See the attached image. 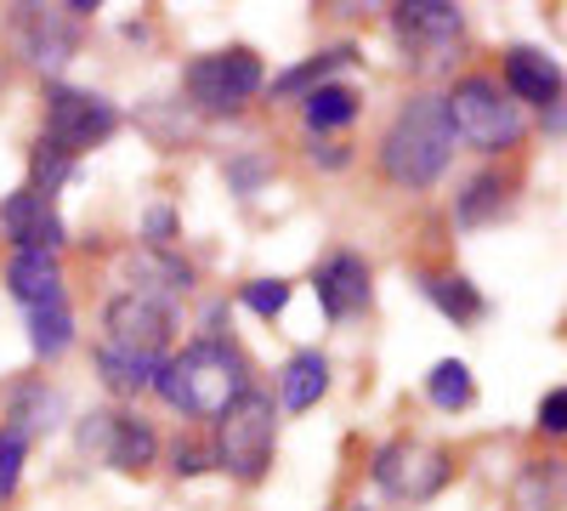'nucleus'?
I'll return each instance as SVG.
<instances>
[{
	"mask_svg": "<svg viewBox=\"0 0 567 511\" xmlns=\"http://www.w3.org/2000/svg\"><path fill=\"white\" fill-rule=\"evenodd\" d=\"M250 387V369H245V352L233 347V341H194V347H182L176 358L159 364V376H154V392L187 415V421H216V415L233 403Z\"/></svg>",
	"mask_w": 567,
	"mask_h": 511,
	"instance_id": "nucleus-1",
	"label": "nucleus"
},
{
	"mask_svg": "<svg viewBox=\"0 0 567 511\" xmlns=\"http://www.w3.org/2000/svg\"><path fill=\"white\" fill-rule=\"evenodd\" d=\"M454 160V125H449V109L443 98H409L392 120V131L381 136V171L398 188L420 194L449 171Z\"/></svg>",
	"mask_w": 567,
	"mask_h": 511,
	"instance_id": "nucleus-2",
	"label": "nucleus"
},
{
	"mask_svg": "<svg viewBox=\"0 0 567 511\" xmlns=\"http://www.w3.org/2000/svg\"><path fill=\"white\" fill-rule=\"evenodd\" d=\"M443 109H449L454 136H460V143H471L477 154H511V149H523V136H528L523 109H516L505 91H499V80H488V74L454 80Z\"/></svg>",
	"mask_w": 567,
	"mask_h": 511,
	"instance_id": "nucleus-3",
	"label": "nucleus"
},
{
	"mask_svg": "<svg viewBox=\"0 0 567 511\" xmlns=\"http://www.w3.org/2000/svg\"><path fill=\"white\" fill-rule=\"evenodd\" d=\"M272 443H278V409L267 392L245 387L221 415H216V449L210 460L239 483H261L272 467Z\"/></svg>",
	"mask_w": 567,
	"mask_h": 511,
	"instance_id": "nucleus-4",
	"label": "nucleus"
},
{
	"mask_svg": "<svg viewBox=\"0 0 567 511\" xmlns=\"http://www.w3.org/2000/svg\"><path fill=\"white\" fill-rule=\"evenodd\" d=\"M187 85V103L199 114H239L256 91H261V58L245 52V45H227V52L194 58L182 74Z\"/></svg>",
	"mask_w": 567,
	"mask_h": 511,
	"instance_id": "nucleus-5",
	"label": "nucleus"
},
{
	"mask_svg": "<svg viewBox=\"0 0 567 511\" xmlns=\"http://www.w3.org/2000/svg\"><path fill=\"white\" fill-rule=\"evenodd\" d=\"M114 131H120V109L97 91H74V85L45 91V143L63 149L69 160H80L85 149H103Z\"/></svg>",
	"mask_w": 567,
	"mask_h": 511,
	"instance_id": "nucleus-6",
	"label": "nucleus"
},
{
	"mask_svg": "<svg viewBox=\"0 0 567 511\" xmlns=\"http://www.w3.org/2000/svg\"><path fill=\"white\" fill-rule=\"evenodd\" d=\"M449 472H454V454L425 438H392L374 454V483L392 500H432L449 483Z\"/></svg>",
	"mask_w": 567,
	"mask_h": 511,
	"instance_id": "nucleus-7",
	"label": "nucleus"
},
{
	"mask_svg": "<svg viewBox=\"0 0 567 511\" xmlns=\"http://www.w3.org/2000/svg\"><path fill=\"white\" fill-rule=\"evenodd\" d=\"M165 341H171V307H159V302H148V296H131V290L109 302L97 347L125 352V358H154V364H165Z\"/></svg>",
	"mask_w": 567,
	"mask_h": 511,
	"instance_id": "nucleus-8",
	"label": "nucleus"
},
{
	"mask_svg": "<svg viewBox=\"0 0 567 511\" xmlns=\"http://www.w3.org/2000/svg\"><path fill=\"white\" fill-rule=\"evenodd\" d=\"M80 449L97 454L103 467H114V472H142V467H154L159 438H154V427L142 421V415L97 409V415H85V427H80Z\"/></svg>",
	"mask_w": 567,
	"mask_h": 511,
	"instance_id": "nucleus-9",
	"label": "nucleus"
},
{
	"mask_svg": "<svg viewBox=\"0 0 567 511\" xmlns=\"http://www.w3.org/2000/svg\"><path fill=\"white\" fill-rule=\"evenodd\" d=\"M392 29H398L414 69H443V52L460 45L465 18L449 0H409V7H392Z\"/></svg>",
	"mask_w": 567,
	"mask_h": 511,
	"instance_id": "nucleus-10",
	"label": "nucleus"
},
{
	"mask_svg": "<svg viewBox=\"0 0 567 511\" xmlns=\"http://www.w3.org/2000/svg\"><path fill=\"white\" fill-rule=\"evenodd\" d=\"M12 34L34 69H58L74 58V18L63 7H12Z\"/></svg>",
	"mask_w": 567,
	"mask_h": 511,
	"instance_id": "nucleus-11",
	"label": "nucleus"
},
{
	"mask_svg": "<svg viewBox=\"0 0 567 511\" xmlns=\"http://www.w3.org/2000/svg\"><path fill=\"white\" fill-rule=\"evenodd\" d=\"M312 290H318V307H323L329 324H341V318L363 313L369 296H374V285H369V262H363L358 251H336V256H329V262L312 273Z\"/></svg>",
	"mask_w": 567,
	"mask_h": 511,
	"instance_id": "nucleus-12",
	"label": "nucleus"
},
{
	"mask_svg": "<svg viewBox=\"0 0 567 511\" xmlns=\"http://www.w3.org/2000/svg\"><path fill=\"white\" fill-rule=\"evenodd\" d=\"M0 227H7L12 251H52V256H58V245H63V216H58V205L40 200V194H29V188L7 194V205H0Z\"/></svg>",
	"mask_w": 567,
	"mask_h": 511,
	"instance_id": "nucleus-13",
	"label": "nucleus"
},
{
	"mask_svg": "<svg viewBox=\"0 0 567 511\" xmlns=\"http://www.w3.org/2000/svg\"><path fill=\"white\" fill-rule=\"evenodd\" d=\"M505 91H516L523 103L556 109L561 103V63L550 52H534V45H511L505 52Z\"/></svg>",
	"mask_w": 567,
	"mask_h": 511,
	"instance_id": "nucleus-14",
	"label": "nucleus"
},
{
	"mask_svg": "<svg viewBox=\"0 0 567 511\" xmlns=\"http://www.w3.org/2000/svg\"><path fill=\"white\" fill-rule=\"evenodd\" d=\"M7 290L29 307H45V302H63V262L52 251H12L7 262Z\"/></svg>",
	"mask_w": 567,
	"mask_h": 511,
	"instance_id": "nucleus-15",
	"label": "nucleus"
},
{
	"mask_svg": "<svg viewBox=\"0 0 567 511\" xmlns=\"http://www.w3.org/2000/svg\"><path fill=\"white\" fill-rule=\"evenodd\" d=\"M323 392H329V358H323L318 347H307V352H296L290 364H284V376H278V398H284V409H290V415L312 409Z\"/></svg>",
	"mask_w": 567,
	"mask_h": 511,
	"instance_id": "nucleus-16",
	"label": "nucleus"
},
{
	"mask_svg": "<svg viewBox=\"0 0 567 511\" xmlns=\"http://www.w3.org/2000/svg\"><path fill=\"white\" fill-rule=\"evenodd\" d=\"M420 290H425V302H432L443 318H454V324H477L488 313V302L477 296V285L460 278V273H425Z\"/></svg>",
	"mask_w": 567,
	"mask_h": 511,
	"instance_id": "nucleus-17",
	"label": "nucleus"
},
{
	"mask_svg": "<svg viewBox=\"0 0 567 511\" xmlns=\"http://www.w3.org/2000/svg\"><path fill=\"white\" fill-rule=\"evenodd\" d=\"M29 347H34V358H63L74 347L69 296L63 302H45V307H29Z\"/></svg>",
	"mask_w": 567,
	"mask_h": 511,
	"instance_id": "nucleus-18",
	"label": "nucleus"
},
{
	"mask_svg": "<svg viewBox=\"0 0 567 511\" xmlns=\"http://www.w3.org/2000/svg\"><path fill=\"white\" fill-rule=\"evenodd\" d=\"M347 63H358L352 45H336V52H318L312 63H296L290 74H278V80H272V98H301V91L312 98V91H318V85H329V74H341Z\"/></svg>",
	"mask_w": 567,
	"mask_h": 511,
	"instance_id": "nucleus-19",
	"label": "nucleus"
},
{
	"mask_svg": "<svg viewBox=\"0 0 567 511\" xmlns=\"http://www.w3.org/2000/svg\"><path fill=\"white\" fill-rule=\"evenodd\" d=\"M358 91H347V85H318L312 98H301V114H307V125L312 131H341V125H352L358 120Z\"/></svg>",
	"mask_w": 567,
	"mask_h": 511,
	"instance_id": "nucleus-20",
	"label": "nucleus"
},
{
	"mask_svg": "<svg viewBox=\"0 0 567 511\" xmlns=\"http://www.w3.org/2000/svg\"><path fill=\"white\" fill-rule=\"evenodd\" d=\"M425 398H432L443 415H454V409H471V398H477V387H471V369H465L460 358H443V364H432V376H425Z\"/></svg>",
	"mask_w": 567,
	"mask_h": 511,
	"instance_id": "nucleus-21",
	"label": "nucleus"
},
{
	"mask_svg": "<svg viewBox=\"0 0 567 511\" xmlns=\"http://www.w3.org/2000/svg\"><path fill=\"white\" fill-rule=\"evenodd\" d=\"M52 415H58V392H45L40 381H29V387L12 392V432L34 438V432L52 427Z\"/></svg>",
	"mask_w": 567,
	"mask_h": 511,
	"instance_id": "nucleus-22",
	"label": "nucleus"
},
{
	"mask_svg": "<svg viewBox=\"0 0 567 511\" xmlns=\"http://www.w3.org/2000/svg\"><path fill=\"white\" fill-rule=\"evenodd\" d=\"M69 176H74V160H69L63 149H52V143L40 136V143H34V154H29V194L52 200V194L63 188Z\"/></svg>",
	"mask_w": 567,
	"mask_h": 511,
	"instance_id": "nucleus-23",
	"label": "nucleus"
},
{
	"mask_svg": "<svg viewBox=\"0 0 567 511\" xmlns=\"http://www.w3.org/2000/svg\"><path fill=\"white\" fill-rule=\"evenodd\" d=\"M499 182L494 176H477V182H471V188H465V200L454 205V216H460V227H477V222H488L494 211H499Z\"/></svg>",
	"mask_w": 567,
	"mask_h": 511,
	"instance_id": "nucleus-24",
	"label": "nucleus"
},
{
	"mask_svg": "<svg viewBox=\"0 0 567 511\" xmlns=\"http://www.w3.org/2000/svg\"><path fill=\"white\" fill-rule=\"evenodd\" d=\"M239 302H245L256 318H278L284 307H290V285H284V278H250V285L239 290Z\"/></svg>",
	"mask_w": 567,
	"mask_h": 511,
	"instance_id": "nucleus-25",
	"label": "nucleus"
},
{
	"mask_svg": "<svg viewBox=\"0 0 567 511\" xmlns=\"http://www.w3.org/2000/svg\"><path fill=\"white\" fill-rule=\"evenodd\" d=\"M23 454H29V438L0 427V500L18 494V478H23Z\"/></svg>",
	"mask_w": 567,
	"mask_h": 511,
	"instance_id": "nucleus-26",
	"label": "nucleus"
},
{
	"mask_svg": "<svg viewBox=\"0 0 567 511\" xmlns=\"http://www.w3.org/2000/svg\"><path fill=\"white\" fill-rule=\"evenodd\" d=\"M171 467H176V478H199V472L216 467V460H210L205 443H176V449H171Z\"/></svg>",
	"mask_w": 567,
	"mask_h": 511,
	"instance_id": "nucleus-27",
	"label": "nucleus"
},
{
	"mask_svg": "<svg viewBox=\"0 0 567 511\" xmlns=\"http://www.w3.org/2000/svg\"><path fill=\"white\" fill-rule=\"evenodd\" d=\"M539 432H550V438L567 432V392H561V387H550L545 403H539Z\"/></svg>",
	"mask_w": 567,
	"mask_h": 511,
	"instance_id": "nucleus-28",
	"label": "nucleus"
},
{
	"mask_svg": "<svg viewBox=\"0 0 567 511\" xmlns=\"http://www.w3.org/2000/svg\"><path fill=\"white\" fill-rule=\"evenodd\" d=\"M261 176H267V160H233V165H227V182H233V188H239L245 200L256 194Z\"/></svg>",
	"mask_w": 567,
	"mask_h": 511,
	"instance_id": "nucleus-29",
	"label": "nucleus"
},
{
	"mask_svg": "<svg viewBox=\"0 0 567 511\" xmlns=\"http://www.w3.org/2000/svg\"><path fill=\"white\" fill-rule=\"evenodd\" d=\"M171 234H176V216H171L165 205H159V211H148V239H154V245H165Z\"/></svg>",
	"mask_w": 567,
	"mask_h": 511,
	"instance_id": "nucleus-30",
	"label": "nucleus"
},
{
	"mask_svg": "<svg viewBox=\"0 0 567 511\" xmlns=\"http://www.w3.org/2000/svg\"><path fill=\"white\" fill-rule=\"evenodd\" d=\"M312 160H323L329 171H341L347 165V149H312Z\"/></svg>",
	"mask_w": 567,
	"mask_h": 511,
	"instance_id": "nucleus-31",
	"label": "nucleus"
},
{
	"mask_svg": "<svg viewBox=\"0 0 567 511\" xmlns=\"http://www.w3.org/2000/svg\"><path fill=\"white\" fill-rule=\"evenodd\" d=\"M352 511H369V505H352Z\"/></svg>",
	"mask_w": 567,
	"mask_h": 511,
	"instance_id": "nucleus-32",
	"label": "nucleus"
}]
</instances>
